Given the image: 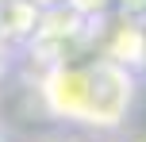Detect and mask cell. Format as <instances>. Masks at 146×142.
I'll return each instance as SVG.
<instances>
[{"label":"cell","mask_w":146,"mask_h":142,"mask_svg":"<svg viewBox=\"0 0 146 142\" xmlns=\"http://www.w3.org/2000/svg\"><path fill=\"white\" fill-rule=\"evenodd\" d=\"M92 69V89H88V115L85 123L88 127H119L135 100V77L123 69V61L115 58H104L96 61Z\"/></svg>","instance_id":"obj_1"},{"label":"cell","mask_w":146,"mask_h":142,"mask_svg":"<svg viewBox=\"0 0 146 142\" xmlns=\"http://www.w3.org/2000/svg\"><path fill=\"white\" fill-rule=\"evenodd\" d=\"M88 89H92V69L88 65H58L42 81V100L58 119L85 123L88 115Z\"/></svg>","instance_id":"obj_2"},{"label":"cell","mask_w":146,"mask_h":142,"mask_svg":"<svg viewBox=\"0 0 146 142\" xmlns=\"http://www.w3.org/2000/svg\"><path fill=\"white\" fill-rule=\"evenodd\" d=\"M108 4H111V0H69V8L77 15H96V12H104Z\"/></svg>","instance_id":"obj_3"},{"label":"cell","mask_w":146,"mask_h":142,"mask_svg":"<svg viewBox=\"0 0 146 142\" xmlns=\"http://www.w3.org/2000/svg\"><path fill=\"white\" fill-rule=\"evenodd\" d=\"M127 12H146V0H123Z\"/></svg>","instance_id":"obj_4"},{"label":"cell","mask_w":146,"mask_h":142,"mask_svg":"<svg viewBox=\"0 0 146 142\" xmlns=\"http://www.w3.org/2000/svg\"><path fill=\"white\" fill-rule=\"evenodd\" d=\"M123 142H146V131H135V135H127Z\"/></svg>","instance_id":"obj_5"},{"label":"cell","mask_w":146,"mask_h":142,"mask_svg":"<svg viewBox=\"0 0 146 142\" xmlns=\"http://www.w3.org/2000/svg\"><path fill=\"white\" fill-rule=\"evenodd\" d=\"M0 69H4V61H0Z\"/></svg>","instance_id":"obj_6"}]
</instances>
